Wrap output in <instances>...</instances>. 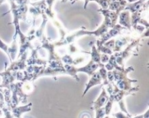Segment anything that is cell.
<instances>
[{
    "label": "cell",
    "mask_w": 149,
    "mask_h": 118,
    "mask_svg": "<svg viewBox=\"0 0 149 118\" xmlns=\"http://www.w3.org/2000/svg\"><path fill=\"white\" fill-rule=\"evenodd\" d=\"M97 50L99 51L101 53H105V54H108L109 55H111L113 54V51L111 50H110L109 48L106 47L103 44H100L98 41H97Z\"/></svg>",
    "instance_id": "11"
},
{
    "label": "cell",
    "mask_w": 149,
    "mask_h": 118,
    "mask_svg": "<svg viewBox=\"0 0 149 118\" xmlns=\"http://www.w3.org/2000/svg\"><path fill=\"white\" fill-rule=\"evenodd\" d=\"M119 23L123 26H127V28H130V22L129 13L128 12H124L120 15V19Z\"/></svg>",
    "instance_id": "9"
},
{
    "label": "cell",
    "mask_w": 149,
    "mask_h": 118,
    "mask_svg": "<svg viewBox=\"0 0 149 118\" xmlns=\"http://www.w3.org/2000/svg\"><path fill=\"white\" fill-rule=\"evenodd\" d=\"M129 40V38H121V39H118L117 40L115 41L114 47H113V50H112L113 52L122 51V47H123L125 45L127 44L128 41Z\"/></svg>",
    "instance_id": "7"
},
{
    "label": "cell",
    "mask_w": 149,
    "mask_h": 118,
    "mask_svg": "<svg viewBox=\"0 0 149 118\" xmlns=\"http://www.w3.org/2000/svg\"><path fill=\"white\" fill-rule=\"evenodd\" d=\"M129 1H130V2H133V1H135L136 0H128Z\"/></svg>",
    "instance_id": "17"
},
{
    "label": "cell",
    "mask_w": 149,
    "mask_h": 118,
    "mask_svg": "<svg viewBox=\"0 0 149 118\" xmlns=\"http://www.w3.org/2000/svg\"><path fill=\"white\" fill-rule=\"evenodd\" d=\"M100 78H101V76H100V73L99 72H97V73H95V74H93V77H92V79L90 80V82H89L88 85H87V89H86L84 93H86V91H87V90H88L90 87L93 86L94 84H99V83L100 82Z\"/></svg>",
    "instance_id": "10"
},
{
    "label": "cell",
    "mask_w": 149,
    "mask_h": 118,
    "mask_svg": "<svg viewBox=\"0 0 149 118\" xmlns=\"http://www.w3.org/2000/svg\"><path fill=\"white\" fill-rule=\"evenodd\" d=\"M89 54L91 55V61L97 64H102L100 62V53L97 49L96 48L95 45H92V51L91 52H88Z\"/></svg>",
    "instance_id": "8"
},
{
    "label": "cell",
    "mask_w": 149,
    "mask_h": 118,
    "mask_svg": "<svg viewBox=\"0 0 149 118\" xmlns=\"http://www.w3.org/2000/svg\"><path fill=\"white\" fill-rule=\"evenodd\" d=\"M17 35L15 34L13 36V41L11 43V45L8 47V49H7V55L9 57V59L11 62H13V61H15L16 56H17V52H18V45H17Z\"/></svg>",
    "instance_id": "4"
},
{
    "label": "cell",
    "mask_w": 149,
    "mask_h": 118,
    "mask_svg": "<svg viewBox=\"0 0 149 118\" xmlns=\"http://www.w3.org/2000/svg\"><path fill=\"white\" fill-rule=\"evenodd\" d=\"M109 58H110V55H108V54L102 53L100 54V62L103 64H106V63L109 62Z\"/></svg>",
    "instance_id": "14"
},
{
    "label": "cell",
    "mask_w": 149,
    "mask_h": 118,
    "mask_svg": "<svg viewBox=\"0 0 149 118\" xmlns=\"http://www.w3.org/2000/svg\"><path fill=\"white\" fill-rule=\"evenodd\" d=\"M27 55L28 52L27 51H26L23 55H20V58H17V61L11 62V65H10V66L9 67L7 70H9V71H17V70L24 69V68L27 66V64H26Z\"/></svg>",
    "instance_id": "2"
},
{
    "label": "cell",
    "mask_w": 149,
    "mask_h": 118,
    "mask_svg": "<svg viewBox=\"0 0 149 118\" xmlns=\"http://www.w3.org/2000/svg\"><path fill=\"white\" fill-rule=\"evenodd\" d=\"M141 39H137L135 40L132 41L130 44L128 45V46L123 51H119V52H113L112 55L116 58V61L119 66L124 68V63L125 60L129 58L132 55H135L134 52L137 51V47L139 45Z\"/></svg>",
    "instance_id": "1"
},
{
    "label": "cell",
    "mask_w": 149,
    "mask_h": 118,
    "mask_svg": "<svg viewBox=\"0 0 149 118\" xmlns=\"http://www.w3.org/2000/svg\"><path fill=\"white\" fill-rule=\"evenodd\" d=\"M106 100H107V96H106V93L103 92V93H102L101 96L99 98V99L97 100V101L96 102V106H102V105L104 104V103L106 101Z\"/></svg>",
    "instance_id": "13"
},
{
    "label": "cell",
    "mask_w": 149,
    "mask_h": 118,
    "mask_svg": "<svg viewBox=\"0 0 149 118\" xmlns=\"http://www.w3.org/2000/svg\"><path fill=\"white\" fill-rule=\"evenodd\" d=\"M104 66V64H97V63H95L93 61H90V63H88V64L85 66L84 67H81V68H77V71H82V72H86L87 74H89V75H91L93 72H94L95 70H97V68L99 67H103Z\"/></svg>",
    "instance_id": "6"
},
{
    "label": "cell",
    "mask_w": 149,
    "mask_h": 118,
    "mask_svg": "<svg viewBox=\"0 0 149 118\" xmlns=\"http://www.w3.org/2000/svg\"><path fill=\"white\" fill-rule=\"evenodd\" d=\"M122 28L120 26H116L115 27H113V29L111 31H109V32H106L103 35H102V37L100 39H98V42L100 44H104L105 42L109 41V39H110L111 38L113 37V36H116V35L119 34V33L120 32V31L122 30Z\"/></svg>",
    "instance_id": "5"
},
{
    "label": "cell",
    "mask_w": 149,
    "mask_h": 118,
    "mask_svg": "<svg viewBox=\"0 0 149 118\" xmlns=\"http://www.w3.org/2000/svg\"><path fill=\"white\" fill-rule=\"evenodd\" d=\"M69 51L71 53H76L77 52H78V50H77V48L74 45H71L69 46Z\"/></svg>",
    "instance_id": "16"
},
{
    "label": "cell",
    "mask_w": 149,
    "mask_h": 118,
    "mask_svg": "<svg viewBox=\"0 0 149 118\" xmlns=\"http://www.w3.org/2000/svg\"><path fill=\"white\" fill-rule=\"evenodd\" d=\"M38 47L36 49H32L31 55L28 58L26 61V64L27 65H33V64H39V65H46L47 61L42 60V57H39V51H38Z\"/></svg>",
    "instance_id": "3"
},
{
    "label": "cell",
    "mask_w": 149,
    "mask_h": 118,
    "mask_svg": "<svg viewBox=\"0 0 149 118\" xmlns=\"http://www.w3.org/2000/svg\"><path fill=\"white\" fill-rule=\"evenodd\" d=\"M114 42H115L114 39H111V40H109V41H107V42H106L104 44H103V45H104L106 47L109 48V49L111 50H112L113 48V47H114Z\"/></svg>",
    "instance_id": "15"
},
{
    "label": "cell",
    "mask_w": 149,
    "mask_h": 118,
    "mask_svg": "<svg viewBox=\"0 0 149 118\" xmlns=\"http://www.w3.org/2000/svg\"><path fill=\"white\" fill-rule=\"evenodd\" d=\"M92 1V0H87V1ZM95 1H97V0H95ZM86 4H87V3H86Z\"/></svg>",
    "instance_id": "18"
},
{
    "label": "cell",
    "mask_w": 149,
    "mask_h": 118,
    "mask_svg": "<svg viewBox=\"0 0 149 118\" xmlns=\"http://www.w3.org/2000/svg\"><path fill=\"white\" fill-rule=\"evenodd\" d=\"M61 60L64 64H68V65H72L73 63H74V58L70 55H68V54H66L64 56H63L62 58H61Z\"/></svg>",
    "instance_id": "12"
}]
</instances>
